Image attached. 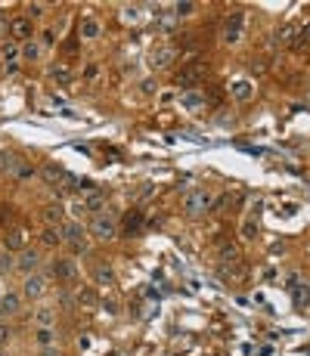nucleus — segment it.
I'll list each match as a JSON object with an SVG mask.
<instances>
[{
  "label": "nucleus",
  "instance_id": "obj_1",
  "mask_svg": "<svg viewBox=\"0 0 310 356\" xmlns=\"http://www.w3.org/2000/svg\"><path fill=\"white\" fill-rule=\"evenodd\" d=\"M183 211H186L189 217H202L205 211H211V192L205 189H192L183 195Z\"/></svg>",
  "mask_w": 310,
  "mask_h": 356
},
{
  "label": "nucleus",
  "instance_id": "obj_2",
  "mask_svg": "<svg viewBox=\"0 0 310 356\" xmlns=\"http://www.w3.org/2000/svg\"><path fill=\"white\" fill-rule=\"evenodd\" d=\"M90 233H93V236L99 238V242H109V238L118 236V229H115V220H112V217L96 214L93 220H90Z\"/></svg>",
  "mask_w": 310,
  "mask_h": 356
},
{
  "label": "nucleus",
  "instance_id": "obj_3",
  "mask_svg": "<svg viewBox=\"0 0 310 356\" xmlns=\"http://www.w3.org/2000/svg\"><path fill=\"white\" fill-rule=\"evenodd\" d=\"M242 31H245V16L242 13H233L226 19V25H223V43H239L242 40Z\"/></svg>",
  "mask_w": 310,
  "mask_h": 356
},
{
  "label": "nucleus",
  "instance_id": "obj_4",
  "mask_svg": "<svg viewBox=\"0 0 310 356\" xmlns=\"http://www.w3.org/2000/svg\"><path fill=\"white\" fill-rule=\"evenodd\" d=\"M44 291H47V279H44V276H38V273L25 276V282H22V294H25V297H41Z\"/></svg>",
  "mask_w": 310,
  "mask_h": 356
},
{
  "label": "nucleus",
  "instance_id": "obj_5",
  "mask_svg": "<svg viewBox=\"0 0 310 356\" xmlns=\"http://www.w3.org/2000/svg\"><path fill=\"white\" fill-rule=\"evenodd\" d=\"M202 75H205V65H202V62H189L186 68H180L177 84H183V87H192L196 81H202Z\"/></svg>",
  "mask_w": 310,
  "mask_h": 356
},
{
  "label": "nucleus",
  "instance_id": "obj_6",
  "mask_svg": "<svg viewBox=\"0 0 310 356\" xmlns=\"http://www.w3.org/2000/svg\"><path fill=\"white\" fill-rule=\"evenodd\" d=\"M59 229H62V238H65L68 245H75V248H84V226H81V223L68 220V223H62Z\"/></svg>",
  "mask_w": 310,
  "mask_h": 356
},
{
  "label": "nucleus",
  "instance_id": "obj_7",
  "mask_svg": "<svg viewBox=\"0 0 310 356\" xmlns=\"http://www.w3.org/2000/svg\"><path fill=\"white\" fill-rule=\"evenodd\" d=\"M53 276H56L59 282H72L75 276H78V263L68 260V257H59V260L53 263Z\"/></svg>",
  "mask_w": 310,
  "mask_h": 356
},
{
  "label": "nucleus",
  "instance_id": "obj_8",
  "mask_svg": "<svg viewBox=\"0 0 310 356\" xmlns=\"http://www.w3.org/2000/svg\"><path fill=\"white\" fill-rule=\"evenodd\" d=\"M22 167H25V164H22V161H19V158H16L13 152H0V170H3L6 177L19 180V170H22Z\"/></svg>",
  "mask_w": 310,
  "mask_h": 356
},
{
  "label": "nucleus",
  "instance_id": "obj_9",
  "mask_svg": "<svg viewBox=\"0 0 310 356\" xmlns=\"http://www.w3.org/2000/svg\"><path fill=\"white\" fill-rule=\"evenodd\" d=\"M44 220H47V226H62L65 223V208L59 201L47 204V208H44Z\"/></svg>",
  "mask_w": 310,
  "mask_h": 356
},
{
  "label": "nucleus",
  "instance_id": "obj_10",
  "mask_svg": "<svg viewBox=\"0 0 310 356\" xmlns=\"http://www.w3.org/2000/svg\"><path fill=\"white\" fill-rule=\"evenodd\" d=\"M9 31H13L19 40H31V34H34V28H31V19H25V16L13 19V22H9Z\"/></svg>",
  "mask_w": 310,
  "mask_h": 356
},
{
  "label": "nucleus",
  "instance_id": "obj_11",
  "mask_svg": "<svg viewBox=\"0 0 310 356\" xmlns=\"http://www.w3.org/2000/svg\"><path fill=\"white\" fill-rule=\"evenodd\" d=\"M19 313V294H3L0 297V322L6 316H16Z\"/></svg>",
  "mask_w": 310,
  "mask_h": 356
},
{
  "label": "nucleus",
  "instance_id": "obj_12",
  "mask_svg": "<svg viewBox=\"0 0 310 356\" xmlns=\"http://www.w3.org/2000/svg\"><path fill=\"white\" fill-rule=\"evenodd\" d=\"M3 242H6V251H22V248H25V229H22V226L9 229Z\"/></svg>",
  "mask_w": 310,
  "mask_h": 356
},
{
  "label": "nucleus",
  "instance_id": "obj_13",
  "mask_svg": "<svg viewBox=\"0 0 310 356\" xmlns=\"http://www.w3.org/2000/svg\"><path fill=\"white\" fill-rule=\"evenodd\" d=\"M180 106L189 109V112H196V109L205 106V96L199 93V90H186V93H180Z\"/></svg>",
  "mask_w": 310,
  "mask_h": 356
},
{
  "label": "nucleus",
  "instance_id": "obj_14",
  "mask_svg": "<svg viewBox=\"0 0 310 356\" xmlns=\"http://www.w3.org/2000/svg\"><path fill=\"white\" fill-rule=\"evenodd\" d=\"M41 242L47 245V248H59V245L65 242V238H62V229H59V226H47V229L41 233Z\"/></svg>",
  "mask_w": 310,
  "mask_h": 356
},
{
  "label": "nucleus",
  "instance_id": "obj_15",
  "mask_svg": "<svg viewBox=\"0 0 310 356\" xmlns=\"http://www.w3.org/2000/svg\"><path fill=\"white\" fill-rule=\"evenodd\" d=\"M38 263H41V257L34 254V251H22V257H19V263H16V267H19L22 273H25V276H31L34 270H38Z\"/></svg>",
  "mask_w": 310,
  "mask_h": 356
},
{
  "label": "nucleus",
  "instance_id": "obj_16",
  "mask_svg": "<svg viewBox=\"0 0 310 356\" xmlns=\"http://www.w3.org/2000/svg\"><path fill=\"white\" fill-rule=\"evenodd\" d=\"M38 174H41V180H47L50 186H56V180H62V177H65V170H62L59 164H44Z\"/></svg>",
  "mask_w": 310,
  "mask_h": 356
},
{
  "label": "nucleus",
  "instance_id": "obj_17",
  "mask_svg": "<svg viewBox=\"0 0 310 356\" xmlns=\"http://www.w3.org/2000/svg\"><path fill=\"white\" fill-rule=\"evenodd\" d=\"M221 263L223 267H236L239 263V248L236 245H221Z\"/></svg>",
  "mask_w": 310,
  "mask_h": 356
},
{
  "label": "nucleus",
  "instance_id": "obj_18",
  "mask_svg": "<svg viewBox=\"0 0 310 356\" xmlns=\"http://www.w3.org/2000/svg\"><path fill=\"white\" fill-rule=\"evenodd\" d=\"M78 31H81V38L93 40L96 34H99V22H96V19H81V25H78Z\"/></svg>",
  "mask_w": 310,
  "mask_h": 356
},
{
  "label": "nucleus",
  "instance_id": "obj_19",
  "mask_svg": "<svg viewBox=\"0 0 310 356\" xmlns=\"http://www.w3.org/2000/svg\"><path fill=\"white\" fill-rule=\"evenodd\" d=\"M171 59H174V50H158V53H152V59H149V62H152V68H168L171 65Z\"/></svg>",
  "mask_w": 310,
  "mask_h": 356
},
{
  "label": "nucleus",
  "instance_id": "obj_20",
  "mask_svg": "<svg viewBox=\"0 0 310 356\" xmlns=\"http://www.w3.org/2000/svg\"><path fill=\"white\" fill-rule=\"evenodd\" d=\"M53 319H56V310H50V307H41L38 313H34V322H38L41 328H50Z\"/></svg>",
  "mask_w": 310,
  "mask_h": 356
},
{
  "label": "nucleus",
  "instance_id": "obj_21",
  "mask_svg": "<svg viewBox=\"0 0 310 356\" xmlns=\"http://www.w3.org/2000/svg\"><path fill=\"white\" fill-rule=\"evenodd\" d=\"M93 279H96V285H112V282H115V273H112V267L99 263V267L93 270Z\"/></svg>",
  "mask_w": 310,
  "mask_h": 356
},
{
  "label": "nucleus",
  "instance_id": "obj_22",
  "mask_svg": "<svg viewBox=\"0 0 310 356\" xmlns=\"http://www.w3.org/2000/svg\"><path fill=\"white\" fill-rule=\"evenodd\" d=\"M292 297H295V307H307L310 304V288L301 282V285H295L292 288Z\"/></svg>",
  "mask_w": 310,
  "mask_h": 356
},
{
  "label": "nucleus",
  "instance_id": "obj_23",
  "mask_svg": "<svg viewBox=\"0 0 310 356\" xmlns=\"http://www.w3.org/2000/svg\"><path fill=\"white\" fill-rule=\"evenodd\" d=\"M50 78H53V81H59V84H68V81H72V72H68V65H53L50 68Z\"/></svg>",
  "mask_w": 310,
  "mask_h": 356
},
{
  "label": "nucleus",
  "instance_id": "obj_24",
  "mask_svg": "<svg viewBox=\"0 0 310 356\" xmlns=\"http://www.w3.org/2000/svg\"><path fill=\"white\" fill-rule=\"evenodd\" d=\"M41 56V47L34 40H25V47H22V59H28V62H34Z\"/></svg>",
  "mask_w": 310,
  "mask_h": 356
},
{
  "label": "nucleus",
  "instance_id": "obj_25",
  "mask_svg": "<svg viewBox=\"0 0 310 356\" xmlns=\"http://www.w3.org/2000/svg\"><path fill=\"white\" fill-rule=\"evenodd\" d=\"M233 96L236 99H251V84L248 81H236L233 84Z\"/></svg>",
  "mask_w": 310,
  "mask_h": 356
},
{
  "label": "nucleus",
  "instance_id": "obj_26",
  "mask_svg": "<svg viewBox=\"0 0 310 356\" xmlns=\"http://www.w3.org/2000/svg\"><path fill=\"white\" fill-rule=\"evenodd\" d=\"M75 301H78V304H84V307H93V304H96V291H93V288H81Z\"/></svg>",
  "mask_w": 310,
  "mask_h": 356
},
{
  "label": "nucleus",
  "instance_id": "obj_27",
  "mask_svg": "<svg viewBox=\"0 0 310 356\" xmlns=\"http://www.w3.org/2000/svg\"><path fill=\"white\" fill-rule=\"evenodd\" d=\"M255 236H258V220H255V217H248V220L242 223V238H248V242H251Z\"/></svg>",
  "mask_w": 310,
  "mask_h": 356
},
{
  "label": "nucleus",
  "instance_id": "obj_28",
  "mask_svg": "<svg viewBox=\"0 0 310 356\" xmlns=\"http://www.w3.org/2000/svg\"><path fill=\"white\" fill-rule=\"evenodd\" d=\"M53 341H56V331L53 328H38V344H41V347H50Z\"/></svg>",
  "mask_w": 310,
  "mask_h": 356
},
{
  "label": "nucleus",
  "instance_id": "obj_29",
  "mask_svg": "<svg viewBox=\"0 0 310 356\" xmlns=\"http://www.w3.org/2000/svg\"><path fill=\"white\" fill-rule=\"evenodd\" d=\"M140 226H143V217H140V214L128 217V223H124V229H128V236H136V233H140Z\"/></svg>",
  "mask_w": 310,
  "mask_h": 356
},
{
  "label": "nucleus",
  "instance_id": "obj_30",
  "mask_svg": "<svg viewBox=\"0 0 310 356\" xmlns=\"http://www.w3.org/2000/svg\"><path fill=\"white\" fill-rule=\"evenodd\" d=\"M13 220H16L13 204H3V208H0V226H6V223H13Z\"/></svg>",
  "mask_w": 310,
  "mask_h": 356
},
{
  "label": "nucleus",
  "instance_id": "obj_31",
  "mask_svg": "<svg viewBox=\"0 0 310 356\" xmlns=\"http://www.w3.org/2000/svg\"><path fill=\"white\" fill-rule=\"evenodd\" d=\"M22 50L16 47V43H3V59H9V62H16V56H19Z\"/></svg>",
  "mask_w": 310,
  "mask_h": 356
},
{
  "label": "nucleus",
  "instance_id": "obj_32",
  "mask_svg": "<svg viewBox=\"0 0 310 356\" xmlns=\"http://www.w3.org/2000/svg\"><path fill=\"white\" fill-rule=\"evenodd\" d=\"M192 9H196V3H189V0H183V3H177V6H174V13H177V16H189Z\"/></svg>",
  "mask_w": 310,
  "mask_h": 356
},
{
  "label": "nucleus",
  "instance_id": "obj_33",
  "mask_svg": "<svg viewBox=\"0 0 310 356\" xmlns=\"http://www.w3.org/2000/svg\"><path fill=\"white\" fill-rule=\"evenodd\" d=\"M9 338H13V328H9L6 322H0V347H3V344H9Z\"/></svg>",
  "mask_w": 310,
  "mask_h": 356
},
{
  "label": "nucleus",
  "instance_id": "obj_34",
  "mask_svg": "<svg viewBox=\"0 0 310 356\" xmlns=\"http://www.w3.org/2000/svg\"><path fill=\"white\" fill-rule=\"evenodd\" d=\"M152 183H143V186H140V192H136V198H146V195H152Z\"/></svg>",
  "mask_w": 310,
  "mask_h": 356
},
{
  "label": "nucleus",
  "instance_id": "obj_35",
  "mask_svg": "<svg viewBox=\"0 0 310 356\" xmlns=\"http://www.w3.org/2000/svg\"><path fill=\"white\" fill-rule=\"evenodd\" d=\"M292 38H295V28H292V25H289V28H282V34H279V40H282V43H289Z\"/></svg>",
  "mask_w": 310,
  "mask_h": 356
},
{
  "label": "nucleus",
  "instance_id": "obj_36",
  "mask_svg": "<svg viewBox=\"0 0 310 356\" xmlns=\"http://www.w3.org/2000/svg\"><path fill=\"white\" fill-rule=\"evenodd\" d=\"M124 19L133 22V19H136V9H133V6H128V9H124Z\"/></svg>",
  "mask_w": 310,
  "mask_h": 356
},
{
  "label": "nucleus",
  "instance_id": "obj_37",
  "mask_svg": "<svg viewBox=\"0 0 310 356\" xmlns=\"http://www.w3.org/2000/svg\"><path fill=\"white\" fill-rule=\"evenodd\" d=\"M9 267H13V260H9V257L3 254V257H0V270H9Z\"/></svg>",
  "mask_w": 310,
  "mask_h": 356
},
{
  "label": "nucleus",
  "instance_id": "obj_38",
  "mask_svg": "<svg viewBox=\"0 0 310 356\" xmlns=\"http://www.w3.org/2000/svg\"><path fill=\"white\" fill-rule=\"evenodd\" d=\"M44 356H56V350H50V347H44Z\"/></svg>",
  "mask_w": 310,
  "mask_h": 356
}]
</instances>
